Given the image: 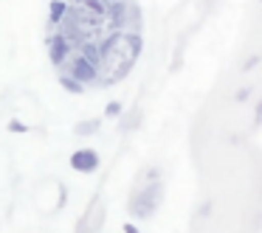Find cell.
I'll use <instances>...</instances> for the list:
<instances>
[{"label": "cell", "instance_id": "6da1fadb", "mask_svg": "<svg viewBox=\"0 0 262 233\" xmlns=\"http://www.w3.org/2000/svg\"><path fill=\"white\" fill-rule=\"evenodd\" d=\"M161 199H164V183L149 180V186L141 188V191L130 199V216H136V219H147V216H152L155 211H158Z\"/></svg>", "mask_w": 262, "mask_h": 233}, {"label": "cell", "instance_id": "7a4b0ae2", "mask_svg": "<svg viewBox=\"0 0 262 233\" xmlns=\"http://www.w3.org/2000/svg\"><path fill=\"white\" fill-rule=\"evenodd\" d=\"M59 70L71 73L76 82H82V85H96V82H99V70L93 68V65L88 62L85 57H79V54H76V57L71 54V57L65 59L62 65H59Z\"/></svg>", "mask_w": 262, "mask_h": 233}, {"label": "cell", "instance_id": "3957f363", "mask_svg": "<svg viewBox=\"0 0 262 233\" xmlns=\"http://www.w3.org/2000/svg\"><path fill=\"white\" fill-rule=\"evenodd\" d=\"M71 54H74V45H71V42L65 40L59 31L48 37V57H51V65H57V68H59V65L71 57Z\"/></svg>", "mask_w": 262, "mask_h": 233}, {"label": "cell", "instance_id": "277c9868", "mask_svg": "<svg viewBox=\"0 0 262 233\" xmlns=\"http://www.w3.org/2000/svg\"><path fill=\"white\" fill-rule=\"evenodd\" d=\"M71 169L74 171H82V174H91V171L99 169V154L96 149H76L71 154Z\"/></svg>", "mask_w": 262, "mask_h": 233}, {"label": "cell", "instance_id": "5b68a950", "mask_svg": "<svg viewBox=\"0 0 262 233\" xmlns=\"http://www.w3.org/2000/svg\"><path fill=\"white\" fill-rule=\"evenodd\" d=\"M65 12H68V3H65V0H51V6H48V23H51V29L59 25V20L65 17Z\"/></svg>", "mask_w": 262, "mask_h": 233}, {"label": "cell", "instance_id": "8992f818", "mask_svg": "<svg viewBox=\"0 0 262 233\" xmlns=\"http://www.w3.org/2000/svg\"><path fill=\"white\" fill-rule=\"evenodd\" d=\"M59 85H62L68 93H74V96L85 93V85H82V82H76L74 76H71V73H65V70H59Z\"/></svg>", "mask_w": 262, "mask_h": 233}, {"label": "cell", "instance_id": "52a82bcc", "mask_svg": "<svg viewBox=\"0 0 262 233\" xmlns=\"http://www.w3.org/2000/svg\"><path fill=\"white\" fill-rule=\"evenodd\" d=\"M93 132H99V121L96 118H91V121H82L79 126H74V135H93Z\"/></svg>", "mask_w": 262, "mask_h": 233}, {"label": "cell", "instance_id": "ba28073f", "mask_svg": "<svg viewBox=\"0 0 262 233\" xmlns=\"http://www.w3.org/2000/svg\"><path fill=\"white\" fill-rule=\"evenodd\" d=\"M9 132H14V135H23V132H29V126H26L23 121L12 118V121H9Z\"/></svg>", "mask_w": 262, "mask_h": 233}, {"label": "cell", "instance_id": "9c48e42d", "mask_svg": "<svg viewBox=\"0 0 262 233\" xmlns=\"http://www.w3.org/2000/svg\"><path fill=\"white\" fill-rule=\"evenodd\" d=\"M251 93H254V87H251V85L239 87V90H237V96H234V101H239V104H243V101H248V98H251Z\"/></svg>", "mask_w": 262, "mask_h": 233}, {"label": "cell", "instance_id": "30bf717a", "mask_svg": "<svg viewBox=\"0 0 262 233\" xmlns=\"http://www.w3.org/2000/svg\"><path fill=\"white\" fill-rule=\"evenodd\" d=\"M104 115H107V118H119V115H121V104L119 101H110L107 110H104Z\"/></svg>", "mask_w": 262, "mask_h": 233}, {"label": "cell", "instance_id": "8fae6325", "mask_svg": "<svg viewBox=\"0 0 262 233\" xmlns=\"http://www.w3.org/2000/svg\"><path fill=\"white\" fill-rule=\"evenodd\" d=\"M256 65H259V57H256V54H254V57H248V62L243 65V70H245V73H248V70H254Z\"/></svg>", "mask_w": 262, "mask_h": 233}, {"label": "cell", "instance_id": "7c38bea8", "mask_svg": "<svg viewBox=\"0 0 262 233\" xmlns=\"http://www.w3.org/2000/svg\"><path fill=\"white\" fill-rule=\"evenodd\" d=\"M262 124V98L256 101V110H254V126Z\"/></svg>", "mask_w": 262, "mask_h": 233}, {"label": "cell", "instance_id": "4fadbf2b", "mask_svg": "<svg viewBox=\"0 0 262 233\" xmlns=\"http://www.w3.org/2000/svg\"><path fill=\"white\" fill-rule=\"evenodd\" d=\"M209 214H211V202H203V205H200V211H198V216H200V219H209Z\"/></svg>", "mask_w": 262, "mask_h": 233}, {"label": "cell", "instance_id": "5bb4252c", "mask_svg": "<svg viewBox=\"0 0 262 233\" xmlns=\"http://www.w3.org/2000/svg\"><path fill=\"white\" fill-rule=\"evenodd\" d=\"M124 233H138V227L133 225V222H127V225H124Z\"/></svg>", "mask_w": 262, "mask_h": 233}, {"label": "cell", "instance_id": "9a60e30c", "mask_svg": "<svg viewBox=\"0 0 262 233\" xmlns=\"http://www.w3.org/2000/svg\"><path fill=\"white\" fill-rule=\"evenodd\" d=\"M74 3H82V0H74Z\"/></svg>", "mask_w": 262, "mask_h": 233}, {"label": "cell", "instance_id": "2e32d148", "mask_svg": "<svg viewBox=\"0 0 262 233\" xmlns=\"http://www.w3.org/2000/svg\"><path fill=\"white\" fill-rule=\"evenodd\" d=\"M104 3H110V0H104Z\"/></svg>", "mask_w": 262, "mask_h": 233}]
</instances>
